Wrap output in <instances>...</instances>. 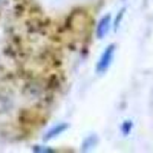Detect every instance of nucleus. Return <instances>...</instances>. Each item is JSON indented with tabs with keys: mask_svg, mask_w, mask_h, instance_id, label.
<instances>
[{
	"mask_svg": "<svg viewBox=\"0 0 153 153\" xmlns=\"http://www.w3.org/2000/svg\"><path fill=\"white\" fill-rule=\"evenodd\" d=\"M115 45H109L104 51H103V54L100 55L98 61H97V66H95V71L98 75H103L104 72L109 71L110 65H112V61H113V57H115Z\"/></svg>",
	"mask_w": 153,
	"mask_h": 153,
	"instance_id": "f257e3e1",
	"label": "nucleus"
},
{
	"mask_svg": "<svg viewBox=\"0 0 153 153\" xmlns=\"http://www.w3.org/2000/svg\"><path fill=\"white\" fill-rule=\"evenodd\" d=\"M110 28H112V16L107 14V16H104V17H101L100 22H98V25H97V28H95L97 37L100 38V40H101V38H104V37L109 34Z\"/></svg>",
	"mask_w": 153,
	"mask_h": 153,
	"instance_id": "f03ea898",
	"label": "nucleus"
},
{
	"mask_svg": "<svg viewBox=\"0 0 153 153\" xmlns=\"http://www.w3.org/2000/svg\"><path fill=\"white\" fill-rule=\"evenodd\" d=\"M68 124H65V123H60V124H57V126H54L52 129H51L46 135H45V139L46 141H49V139H54V138H57V136H60L65 130H68Z\"/></svg>",
	"mask_w": 153,
	"mask_h": 153,
	"instance_id": "7ed1b4c3",
	"label": "nucleus"
},
{
	"mask_svg": "<svg viewBox=\"0 0 153 153\" xmlns=\"http://www.w3.org/2000/svg\"><path fill=\"white\" fill-rule=\"evenodd\" d=\"M95 136H89V138H86L84 139V143L81 144V147L83 149H92V147H95Z\"/></svg>",
	"mask_w": 153,
	"mask_h": 153,
	"instance_id": "20e7f679",
	"label": "nucleus"
},
{
	"mask_svg": "<svg viewBox=\"0 0 153 153\" xmlns=\"http://www.w3.org/2000/svg\"><path fill=\"white\" fill-rule=\"evenodd\" d=\"M132 129H133V123H132V121H129V120L124 121V124L121 126V132H123L124 135H129Z\"/></svg>",
	"mask_w": 153,
	"mask_h": 153,
	"instance_id": "39448f33",
	"label": "nucleus"
}]
</instances>
